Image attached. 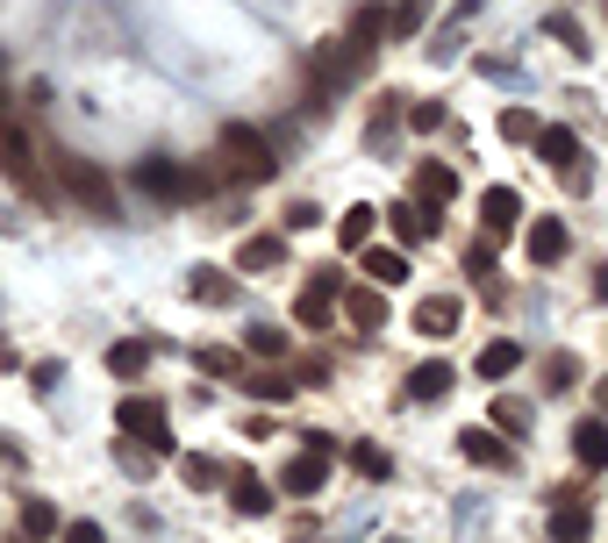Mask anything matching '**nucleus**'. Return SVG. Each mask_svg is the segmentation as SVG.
I'll use <instances>...</instances> for the list:
<instances>
[{"instance_id": "nucleus-8", "label": "nucleus", "mask_w": 608, "mask_h": 543, "mask_svg": "<svg viewBox=\"0 0 608 543\" xmlns=\"http://www.w3.org/2000/svg\"><path fill=\"white\" fill-rule=\"evenodd\" d=\"M523 251H530V265H558V258H566V222H558V215H537V222L523 230Z\"/></svg>"}, {"instance_id": "nucleus-29", "label": "nucleus", "mask_w": 608, "mask_h": 543, "mask_svg": "<svg viewBox=\"0 0 608 543\" xmlns=\"http://www.w3.org/2000/svg\"><path fill=\"white\" fill-rule=\"evenodd\" d=\"M243 351H251V358H265V365H280V358H286V329L258 322V329H251V343H243Z\"/></svg>"}, {"instance_id": "nucleus-36", "label": "nucleus", "mask_w": 608, "mask_h": 543, "mask_svg": "<svg viewBox=\"0 0 608 543\" xmlns=\"http://www.w3.org/2000/svg\"><path fill=\"white\" fill-rule=\"evenodd\" d=\"M115 458H122V472H129V479H144V472H150V465H158V458H150V450H144V444H122V450H115Z\"/></svg>"}, {"instance_id": "nucleus-16", "label": "nucleus", "mask_w": 608, "mask_h": 543, "mask_svg": "<svg viewBox=\"0 0 608 543\" xmlns=\"http://www.w3.org/2000/svg\"><path fill=\"white\" fill-rule=\"evenodd\" d=\"M451 386H459V372H451L444 358H430V365L408 372V394H416V401H437V394H451Z\"/></svg>"}, {"instance_id": "nucleus-3", "label": "nucleus", "mask_w": 608, "mask_h": 543, "mask_svg": "<svg viewBox=\"0 0 608 543\" xmlns=\"http://www.w3.org/2000/svg\"><path fill=\"white\" fill-rule=\"evenodd\" d=\"M222 179H272V143L258 136L251 123H230L222 129Z\"/></svg>"}, {"instance_id": "nucleus-11", "label": "nucleus", "mask_w": 608, "mask_h": 543, "mask_svg": "<svg viewBox=\"0 0 608 543\" xmlns=\"http://www.w3.org/2000/svg\"><path fill=\"white\" fill-rule=\"evenodd\" d=\"M459 450L473 465H494V472H501V465H515V450L501 444V429H459Z\"/></svg>"}, {"instance_id": "nucleus-14", "label": "nucleus", "mask_w": 608, "mask_h": 543, "mask_svg": "<svg viewBox=\"0 0 608 543\" xmlns=\"http://www.w3.org/2000/svg\"><path fill=\"white\" fill-rule=\"evenodd\" d=\"M587 530H595V515H587V501H580V493H558V515H552V536H558V543H580Z\"/></svg>"}, {"instance_id": "nucleus-22", "label": "nucleus", "mask_w": 608, "mask_h": 543, "mask_svg": "<svg viewBox=\"0 0 608 543\" xmlns=\"http://www.w3.org/2000/svg\"><path fill=\"white\" fill-rule=\"evenodd\" d=\"M365 279L373 286H401L408 279V251H365Z\"/></svg>"}, {"instance_id": "nucleus-5", "label": "nucleus", "mask_w": 608, "mask_h": 543, "mask_svg": "<svg viewBox=\"0 0 608 543\" xmlns=\"http://www.w3.org/2000/svg\"><path fill=\"white\" fill-rule=\"evenodd\" d=\"M329 458H337V444H329V436H308V450H301V458H286V493H323Z\"/></svg>"}, {"instance_id": "nucleus-43", "label": "nucleus", "mask_w": 608, "mask_h": 543, "mask_svg": "<svg viewBox=\"0 0 608 543\" xmlns=\"http://www.w3.org/2000/svg\"><path fill=\"white\" fill-rule=\"evenodd\" d=\"M0 365H14V343L8 337H0Z\"/></svg>"}, {"instance_id": "nucleus-31", "label": "nucleus", "mask_w": 608, "mask_h": 543, "mask_svg": "<svg viewBox=\"0 0 608 543\" xmlns=\"http://www.w3.org/2000/svg\"><path fill=\"white\" fill-rule=\"evenodd\" d=\"M352 465H358L365 479H387V472H394V458H387L379 444H352Z\"/></svg>"}, {"instance_id": "nucleus-28", "label": "nucleus", "mask_w": 608, "mask_h": 543, "mask_svg": "<svg viewBox=\"0 0 608 543\" xmlns=\"http://www.w3.org/2000/svg\"><path fill=\"white\" fill-rule=\"evenodd\" d=\"M494 429H501V436H530V401L501 394V401H494Z\"/></svg>"}, {"instance_id": "nucleus-9", "label": "nucleus", "mask_w": 608, "mask_h": 543, "mask_svg": "<svg viewBox=\"0 0 608 543\" xmlns=\"http://www.w3.org/2000/svg\"><path fill=\"white\" fill-rule=\"evenodd\" d=\"M480 222H486V236H509L515 222H523V193L515 187H486L480 193Z\"/></svg>"}, {"instance_id": "nucleus-26", "label": "nucleus", "mask_w": 608, "mask_h": 543, "mask_svg": "<svg viewBox=\"0 0 608 543\" xmlns=\"http://www.w3.org/2000/svg\"><path fill=\"white\" fill-rule=\"evenodd\" d=\"M373 215H379V207H344L337 244H344V251H365V236H373Z\"/></svg>"}, {"instance_id": "nucleus-38", "label": "nucleus", "mask_w": 608, "mask_h": 543, "mask_svg": "<svg viewBox=\"0 0 608 543\" xmlns=\"http://www.w3.org/2000/svg\"><path fill=\"white\" fill-rule=\"evenodd\" d=\"M315 222H323V207H315V201H294V207H286V230H315Z\"/></svg>"}, {"instance_id": "nucleus-24", "label": "nucleus", "mask_w": 608, "mask_h": 543, "mask_svg": "<svg viewBox=\"0 0 608 543\" xmlns=\"http://www.w3.org/2000/svg\"><path fill=\"white\" fill-rule=\"evenodd\" d=\"M144 365H150V343H144V337H129V343H115V351H108V372H115V380H136Z\"/></svg>"}, {"instance_id": "nucleus-1", "label": "nucleus", "mask_w": 608, "mask_h": 543, "mask_svg": "<svg viewBox=\"0 0 608 543\" xmlns=\"http://www.w3.org/2000/svg\"><path fill=\"white\" fill-rule=\"evenodd\" d=\"M51 172H57V187L72 193V201L86 207V215H101V222H115V179L101 172V164H86L80 150H51Z\"/></svg>"}, {"instance_id": "nucleus-30", "label": "nucleus", "mask_w": 608, "mask_h": 543, "mask_svg": "<svg viewBox=\"0 0 608 543\" xmlns=\"http://www.w3.org/2000/svg\"><path fill=\"white\" fill-rule=\"evenodd\" d=\"M501 136H509V143H537L544 123H537L530 108H501Z\"/></svg>"}, {"instance_id": "nucleus-7", "label": "nucleus", "mask_w": 608, "mask_h": 543, "mask_svg": "<svg viewBox=\"0 0 608 543\" xmlns=\"http://www.w3.org/2000/svg\"><path fill=\"white\" fill-rule=\"evenodd\" d=\"M337 294H344V272H315L308 279V294H301V329H323L329 322V308H337Z\"/></svg>"}, {"instance_id": "nucleus-44", "label": "nucleus", "mask_w": 608, "mask_h": 543, "mask_svg": "<svg viewBox=\"0 0 608 543\" xmlns=\"http://www.w3.org/2000/svg\"><path fill=\"white\" fill-rule=\"evenodd\" d=\"M387 543H401V536H387Z\"/></svg>"}, {"instance_id": "nucleus-34", "label": "nucleus", "mask_w": 608, "mask_h": 543, "mask_svg": "<svg viewBox=\"0 0 608 543\" xmlns=\"http://www.w3.org/2000/svg\"><path fill=\"white\" fill-rule=\"evenodd\" d=\"M179 479H187V487H216L222 465H216V458H179Z\"/></svg>"}, {"instance_id": "nucleus-35", "label": "nucleus", "mask_w": 608, "mask_h": 543, "mask_svg": "<svg viewBox=\"0 0 608 543\" xmlns=\"http://www.w3.org/2000/svg\"><path fill=\"white\" fill-rule=\"evenodd\" d=\"M57 380H65V365H57V358H43V365H29V386H36V394H57Z\"/></svg>"}, {"instance_id": "nucleus-42", "label": "nucleus", "mask_w": 608, "mask_h": 543, "mask_svg": "<svg viewBox=\"0 0 608 543\" xmlns=\"http://www.w3.org/2000/svg\"><path fill=\"white\" fill-rule=\"evenodd\" d=\"M65 543H108V536H101L94 522H72V530H65Z\"/></svg>"}, {"instance_id": "nucleus-20", "label": "nucleus", "mask_w": 608, "mask_h": 543, "mask_svg": "<svg viewBox=\"0 0 608 543\" xmlns=\"http://www.w3.org/2000/svg\"><path fill=\"white\" fill-rule=\"evenodd\" d=\"M573 450H580L587 472H601L608 465V422H580V429H573Z\"/></svg>"}, {"instance_id": "nucleus-19", "label": "nucleus", "mask_w": 608, "mask_h": 543, "mask_svg": "<svg viewBox=\"0 0 608 543\" xmlns=\"http://www.w3.org/2000/svg\"><path fill=\"white\" fill-rule=\"evenodd\" d=\"M237 265H243V272H272V265H286V236H251V244L237 251Z\"/></svg>"}, {"instance_id": "nucleus-25", "label": "nucleus", "mask_w": 608, "mask_h": 543, "mask_svg": "<svg viewBox=\"0 0 608 543\" xmlns=\"http://www.w3.org/2000/svg\"><path fill=\"white\" fill-rule=\"evenodd\" d=\"M57 536V508L51 501H22V543H43Z\"/></svg>"}, {"instance_id": "nucleus-2", "label": "nucleus", "mask_w": 608, "mask_h": 543, "mask_svg": "<svg viewBox=\"0 0 608 543\" xmlns=\"http://www.w3.org/2000/svg\"><path fill=\"white\" fill-rule=\"evenodd\" d=\"M0 172H8L14 187L29 193V201H51V172L36 164V143L14 129V115H8V108H0Z\"/></svg>"}, {"instance_id": "nucleus-21", "label": "nucleus", "mask_w": 608, "mask_h": 543, "mask_svg": "<svg viewBox=\"0 0 608 543\" xmlns=\"http://www.w3.org/2000/svg\"><path fill=\"white\" fill-rule=\"evenodd\" d=\"M515 365H523V351H515L509 337H501V343H486V351L473 358V372H480V380H509Z\"/></svg>"}, {"instance_id": "nucleus-40", "label": "nucleus", "mask_w": 608, "mask_h": 543, "mask_svg": "<svg viewBox=\"0 0 608 543\" xmlns=\"http://www.w3.org/2000/svg\"><path fill=\"white\" fill-rule=\"evenodd\" d=\"M552 36H566V51H573V57L587 51V43H580V22H566V14H552Z\"/></svg>"}, {"instance_id": "nucleus-6", "label": "nucleus", "mask_w": 608, "mask_h": 543, "mask_svg": "<svg viewBox=\"0 0 608 543\" xmlns=\"http://www.w3.org/2000/svg\"><path fill=\"white\" fill-rule=\"evenodd\" d=\"M115 422H122V429H129V436H144V444H158V450H172V436H165V407H158V401H144V394H129V401H122V407H115Z\"/></svg>"}, {"instance_id": "nucleus-15", "label": "nucleus", "mask_w": 608, "mask_h": 543, "mask_svg": "<svg viewBox=\"0 0 608 543\" xmlns=\"http://www.w3.org/2000/svg\"><path fill=\"white\" fill-rule=\"evenodd\" d=\"M230 508H237V515H265V508H272L265 479H258V472H243V465H237V472H230Z\"/></svg>"}, {"instance_id": "nucleus-12", "label": "nucleus", "mask_w": 608, "mask_h": 543, "mask_svg": "<svg viewBox=\"0 0 608 543\" xmlns=\"http://www.w3.org/2000/svg\"><path fill=\"white\" fill-rule=\"evenodd\" d=\"M394 236H401V244H430L437 236V207H422V201H408V207H394Z\"/></svg>"}, {"instance_id": "nucleus-10", "label": "nucleus", "mask_w": 608, "mask_h": 543, "mask_svg": "<svg viewBox=\"0 0 608 543\" xmlns=\"http://www.w3.org/2000/svg\"><path fill=\"white\" fill-rule=\"evenodd\" d=\"M459 329V294H430L416 308V337H451Z\"/></svg>"}, {"instance_id": "nucleus-39", "label": "nucleus", "mask_w": 608, "mask_h": 543, "mask_svg": "<svg viewBox=\"0 0 608 543\" xmlns=\"http://www.w3.org/2000/svg\"><path fill=\"white\" fill-rule=\"evenodd\" d=\"M544 380H552V386H573V380H580V365H573V358H544Z\"/></svg>"}, {"instance_id": "nucleus-17", "label": "nucleus", "mask_w": 608, "mask_h": 543, "mask_svg": "<svg viewBox=\"0 0 608 543\" xmlns=\"http://www.w3.org/2000/svg\"><path fill=\"white\" fill-rule=\"evenodd\" d=\"M344 315H352L358 329H379V322H387V300H379V286H344Z\"/></svg>"}, {"instance_id": "nucleus-18", "label": "nucleus", "mask_w": 608, "mask_h": 543, "mask_svg": "<svg viewBox=\"0 0 608 543\" xmlns=\"http://www.w3.org/2000/svg\"><path fill=\"white\" fill-rule=\"evenodd\" d=\"M422 14H430V0H394V8H379V29L401 43V36H416V29H422Z\"/></svg>"}, {"instance_id": "nucleus-32", "label": "nucleus", "mask_w": 608, "mask_h": 543, "mask_svg": "<svg viewBox=\"0 0 608 543\" xmlns=\"http://www.w3.org/2000/svg\"><path fill=\"white\" fill-rule=\"evenodd\" d=\"M394 123H401V94H379V108H373V143H387Z\"/></svg>"}, {"instance_id": "nucleus-4", "label": "nucleus", "mask_w": 608, "mask_h": 543, "mask_svg": "<svg viewBox=\"0 0 608 543\" xmlns=\"http://www.w3.org/2000/svg\"><path fill=\"white\" fill-rule=\"evenodd\" d=\"M136 187H144L150 201H201L216 179L208 172H179V164H165V158H144L136 164Z\"/></svg>"}, {"instance_id": "nucleus-37", "label": "nucleus", "mask_w": 608, "mask_h": 543, "mask_svg": "<svg viewBox=\"0 0 608 543\" xmlns=\"http://www.w3.org/2000/svg\"><path fill=\"white\" fill-rule=\"evenodd\" d=\"M408 129H444V108H437V100H416V108H408Z\"/></svg>"}, {"instance_id": "nucleus-41", "label": "nucleus", "mask_w": 608, "mask_h": 543, "mask_svg": "<svg viewBox=\"0 0 608 543\" xmlns=\"http://www.w3.org/2000/svg\"><path fill=\"white\" fill-rule=\"evenodd\" d=\"M0 472H22V450H14V436L0 429Z\"/></svg>"}, {"instance_id": "nucleus-13", "label": "nucleus", "mask_w": 608, "mask_h": 543, "mask_svg": "<svg viewBox=\"0 0 608 543\" xmlns=\"http://www.w3.org/2000/svg\"><path fill=\"white\" fill-rule=\"evenodd\" d=\"M451 193H459V172H451V164H416V201L422 207H444Z\"/></svg>"}, {"instance_id": "nucleus-33", "label": "nucleus", "mask_w": 608, "mask_h": 543, "mask_svg": "<svg viewBox=\"0 0 608 543\" xmlns=\"http://www.w3.org/2000/svg\"><path fill=\"white\" fill-rule=\"evenodd\" d=\"M258 401H294V386H286V372H258V380H243Z\"/></svg>"}, {"instance_id": "nucleus-23", "label": "nucleus", "mask_w": 608, "mask_h": 543, "mask_svg": "<svg viewBox=\"0 0 608 543\" xmlns=\"http://www.w3.org/2000/svg\"><path fill=\"white\" fill-rule=\"evenodd\" d=\"M187 294L201 300V308H222V300H230V279H222L216 265H193V279H187Z\"/></svg>"}, {"instance_id": "nucleus-27", "label": "nucleus", "mask_w": 608, "mask_h": 543, "mask_svg": "<svg viewBox=\"0 0 608 543\" xmlns=\"http://www.w3.org/2000/svg\"><path fill=\"white\" fill-rule=\"evenodd\" d=\"M201 372H208V380H243V351H222V343H208V351H201Z\"/></svg>"}]
</instances>
